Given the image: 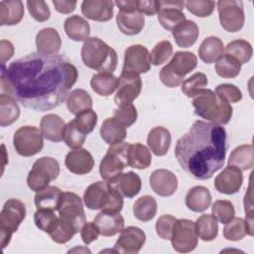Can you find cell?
<instances>
[{
	"label": "cell",
	"mask_w": 254,
	"mask_h": 254,
	"mask_svg": "<svg viewBox=\"0 0 254 254\" xmlns=\"http://www.w3.org/2000/svg\"><path fill=\"white\" fill-rule=\"evenodd\" d=\"M77 75L65 57L33 52L8 66L1 64V90L24 107L44 112L66 99Z\"/></svg>",
	"instance_id": "1"
},
{
	"label": "cell",
	"mask_w": 254,
	"mask_h": 254,
	"mask_svg": "<svg viewBox=\"0 0 254 254\" xmlns=\"http://www.w3.org/2000/svg\"><path fill=\"white\" fill-rule=\"evenodd\" d=\"M226 139V131L221 125L197 120L177 141L176 159L193 179L208 180L224 165Z\"/></svg>",
	"instance_id": "2"
},
{
	"label": "cell",
	"mask_w": 254,
	"mask_h": 254,
	"mask_svg": "<svg viewBox=\"0 0 254 254\" xmlns=\"http://www.w3.org/2000/svg\"><path fill=\"white\" fill-rule=\"evenodd\" d=\"M194 114L217 125L227 124L232 117V106L208 88H203L192 99Z\"/></svg>",
	"instance_id": "3"
},
{
	"label": "cell",
	"mask_w": 254,
	"mask_h": 254,
	"mask_svg": "<svg viewBox=\"0 0 254 254\" xmlns=\"http://www.w3.org/2000/svg\"><path fill=\"white\" fill-rule=\"evenodd\" d=\"M80 55L84 65L98 72L112 73L117 67V53L99 38L91 37L84 41Z\"/></svg>",
	"instance_id": "4"
},
{
	"label": "cell",
	"mask_w": 254,
	"mask_h": 254,
	"mask_svg": "<svg viewBox=\"0 0 254 254\" xmlns=\"http://www.w3.org/2000/svg\"><path fill=\"white\" fill-rule=\"evenodd\" d=\"M83 201L91 210H110L120 212L123 207V196L107 181H98L86 188Z\"/></svg>",
	"instance_id": "5"
},
{
	"label": "cell",
	"mask_w": 254,
	"mask_h": 254,
	"mask_svg": "<svg viewBox=\"0 0 254 254\" xmlns=\"http://www.w3.org/2000/svg\"><path fill=\"white\" fill-rule=\"evenodd\" d=\"M197 64V58L187 51L176 52L170 63L160 70V79L167 87H177L184 77L192 71Z\"/></svg>",
	"instance_id": "6"
},
{
	"label": "cell",
	"mask_w": 254,
	"mask_h": 254,
	"mask_svg": "<svg viewBox=\"0 0 254 254\" xmlns=\"http://www.w3.org/2000/svg\"><path fill=\"white\" fill-rule=\"evenodd\" d=\"M58 211L60 222L74 234L78 233L86 222L82 200L74 192L62 193Z\"/></svg>",
	"instance_id": "7"
},
{
	"label": "cell",
	"mask_w": 254,
	"mask_h": 254,
	"mask_svg": "<svg viewBox=\"0 0 254 254\" xmlns=\"http://www.w3.org/2000/svg\"><path fill=\"white\" fill-rule=\"evenodd\" d=\"M26 217V206L24 202L16 198L5 201L0 212V244L4 249L11 241L12 235L16 232Z\"/></svg>",
	"instance_id": "8"
},
{
	"label": "cell",
	"mask_w": 254,
	"mask_h": 254,
	"mask_svg": "<svg viewBox=\"0 0 254 254\" xmlns=\"http://www.w3.org/2000/svg\"><path fill=\"white\" fill-rule=\"evenodd\" d=\"M60 175L59 162L52 157H42L36 160L27 177L28 187L33 191H40Z\"/></svg>",
	"instance_id": "9"
},
{
	"label": "cell",
	"mask_w": 254,
	"mask_h": 254,
	"mask_svg": "<svg viewBox=\"0 0 254 254\" xmlns=\"http://www.w3.org/2000/svg\"><path fill=\"white\" fill-rule=\"evenodd\" d=\"M119 8L116 24L121 33L127 36L138 35L145 25V16L137 9V0H117Z\"/></svg>",
	"instance_id": "10"
},
{
	"label": "cell",
	"mask_w": 254,
	"mask_h": 254,
	"mask_svg": "<svg viewBox=\"0 0 254 254\" xmlns=\"http://www.w3.org/2000/svg\"><path fill=\"white\" fill-rule=\"evenodd\" d=\"M130 143L121 142L111 145L99 165V174L104 181H111L128 166V148Z\"/></svg>",
	"instance_id": "11"
},
{
	"label": "cell",
	"mask_w": 254,
	"mask_h": 254,
	"mask_svg": "<svg viewBox=\"0 0 254 254\" xmlns=\"http://www.w3.org/2000/svg\"><path fill=\"white\" fill-rule=\"evenodd\" d=\"M13 145L16 152L23 157H31L42 151L44 140L41 130L35 126H22L13 136Z\"/></svg>",
	"instance_id": "12"
},
{
	"label": "cell",
	"mask_w": 254,
	"mask_h": 254,
	"mask_svg": "<svg viewBox=\"0 0 254 254\" xmlns=\"http://www.w3.org/2000/svg\"><path fill=\"white\" fill-rule=\"evenodd\" d=\"M217 11L221 27L230 33L240 31L245 22L243 3L239 0H220Z\"/></svg>",
	"instance_id": "13"
},
{
	"label": "cell",
	"mask_w": 254,
	"mask_h": 254,
	"mask_svg": "<svg viewBox=\"0 0 254 254\" xmlns=\"http://www.w3.org/2000/svg\"><path fill=\"white\" fill-rule=\"evenodd\" d=\"M170 240L177 252L189 253L193 251L198 242L194 222L190 219H177Z\"/></svg>",
	"instance_id": "14"
},
{
	"label": "cell",
	"mask_w": 254,
	"mask_h": 254,
	"mask_svg": "<svg viewBox=\"0 0 254 254\" xmlns=\"http://www.w3.org/2000/svg\"><path fill=\"white\" fill-rule=\"evenodd\" d=\"M116 89L114 103L117 107L131 104L141 92L142 79L138 73L122 70L118 77V85Z\"/></svg>",
	"instance_id": "15"
},
{
	"label": "cell",
	"mask_w": 254,
	"mask_h": 254,
	"mask_svg": "<svg viewBox=\"0 0 254 254\" xmlns=\"http://www.w3.org/2000/svg\"><path fill=\"white\" fill-rule=\"evenodd\" d=\"M151 68V57L148 49L142 45H132L124 52L123 71L145 73Z\"/></svg>",
	"instance_id": "16"
},
{
	"label": "cell",
	"mask_w": 254,
	"mask_h": 254,
	"mask_svg": "<svg viewBox=\"0 0 254 254\" xmlns=\"http://www.w3.org/2000/svg\"><path fill=\"white\" fill-rule=\"evenodd\" d=\"M145 242L146 234L141 228L137 226H128L121 230L113 250L115 253L137 254Z\"/></svg>",
	"instance_id": "17"
},
{
	"label": "cell",
	"mask_w": 254,
	"mask_h": 254,
	"mask_svg": "<svg viewBox=\"0 0 254 254\" xmlns=\"http://www.w3.org/2000/svg\"><path fill=\"white\" fill-rule=\"evenodd\" d=\"M158 2V20L164 29L173 31L179 24L187 20L186 15L183 12L185 7L184 1L164 0Z\"/></svg>",
	"instance_id": "18"
},
{
	"label": "cell",
	"mask_w": 254,
	"mask_h": 254,
	"mask_svg": "<svg viewBox=\"0 0 254 254\" xmlns=\"http://www.w3.org/2000/svg\"><path fill=\"white\" fill-rule=\"evenodd\" d=\"M243 183L241 170L234 166L228 165L214 179L215 190L224 194H234L239 191Z\"/></svg>",
	"instance_id": "19"
},
{
	"label": "cell",
	"mask_w": 254,
	"mask_h": 254,
	"mask_svg": "<svg viewBox=\"0 0 254 254\" xmlns=\"http://www.w3.org/2000/svg\"><path fill=\"white\" fill-rule=\"evenodd\" d=\"M150 186L154 192L160 196H170L178 189V178L169 170H155L149 179Z\"/></svg>",
	"instance_id": "20"
},
{
	"label": "cell",
	"mask_w": 254,
	"mask_h": 254,
	"mask_svg": "<svg viewBox=\"0 0 254 254\" xmlns=\"http://www.w3.org/2000/svg\"><path fill=\"white\" fill-rule=\"evenodd\" d=\"M64 165L72 174L85 175L92 171L94 167V159L86 149L78 148L73 149L66 154Z\"/></svg>",
	"instance_id": "21"
},
{
	"label": "cell",
	"mask_w": 254,
	"mask_h": 254,
	"mask_svg": "<svg viewBox=\"0 0 254 254\" xmlns=\"http://www.w3.org/2000/svg\"><path fill=\"white\" fill-rule=\"evenodd\" d=\"M93 223L102 236H114L124 228V218L120 212L101 210L96 214Z\"/></svg>",
	"instance_id": "22"
},
{
	"label": "cell",
	"mask_w": 254,
	"mask_h": 254,
	"mask_svg": "<svg viewBox=\"0 0 254 254\" xmlns=\"http://www.w3.org/2000/svg\"><path fill=\"white\" fill-rule=\"evenodd\" d=\"M114 2L110 0H84L81 3V13L89 20L107 22L113 17Z\"/></svg>",
	"instance_id": "23"
},
{
	"label": "cell",
	"mask_w": 254,
	"mask_h": 254,
	"mask_svg": "<svg viewBox=\"0 0 254 254\" xmlns=\"http://www.w3.org/2000/svg\"><path fill=\"white\" fill-rule=\"evenodd\" d=\"M109 184L119 194L127 198H132L137 195L142 188V181L140 177L132 171L121 173L109 181Z\"/></svg>",
	"instance_id": "24"
},
{
	"label": "cell",
	"mask_w": 254,
	"mask_h": 254,
	"mask_svg": "<svg viewBox=\"0 0 254 254\" xmlns=\"http://www.w3.org/2000/svg\"><path fill=\"white\" fill-rule=\"evenodd\" d=\"M36 46L39 53L57 55L62 47V39L54 28H44L36 35Z\"/></svg>",
	"instance_id": "25"
},
{
	"label": "cell",
	"mask_w": 254,
	"mask_h": 254,
	"mask_svg": "<svg viewBox=\"0 0 254 254\" xmlns=\"http://www.w3.org/2000/svg\"><path fill=\"white\" fill-rule=\"evenodd\" d=\"M65 124L62 117L57 114H47L40 121V130L43 137L52 142H61L64 140Z\"/></svg>",
	"instance_id": "26"
},
{
	"label": "cell",
	"mask_w": 254,
	"mask_h": 254,
	"mask_svg": "<svg viewBox=\"0 0 254 254\" xmlns=\"http://www.w3.org/2000/svg\"><path fill=\"white\" fill-rule=\"evenodd\" d=\"M171 141L172 136L170 131L163 126H157L151 129L147 137V144L156 156L166 155L171 146Z\"/></svg>",
	"instance_id": "27"
},
{
	"label": "cell",
	"mask_w": 254,
	"mask_h": 254,
	"mask_svg": "<svg viewBox=\"0 0 254 254\" xmlns=\"http://www.w3.org/2000/svg\"><path fill=\"white\" fill-rule=\"evenodd\" d=\"M24 4L20 0H3L0 2V25L14 26L24 17Z\"/></svg>",
	"instance_id": "28"
},
{
	"label": "cell",
	"mask_w": 254,
	"mask_h": 254,
	"mask_svg": "<svg viewBox=\"0 0 254 254\" xmlns=\"http://www.w3.org/2000/svg\"><path fill=\"white\" fill-rule=\"evenodd\" d=\"M172 35L179 47L190 48L196 42L199 29L193 21L186 20L172 31Z\"/></svg>",
	"instance_id": "29"
},
{
	"label": "cell",
	"mask_w": 254,
	"mask_h": 254,
	"mask_svg": "<svg viewBox=\"0 0 254 254\" xmlns=\"http://www.w3.org/2000/svg\"><path fill=\"white\" fill-rule=\"evenodd\" d=\"M211 204V194L207 188L195 186L186 194V205L194 212H202Z\"/></svg>",
	"instance_id": "30"
},
{
	"label": "cell",
	"mask_w": 254,
	"mask_h": 254,
	"mask_svg": "<svg viewBox=\"0 0 254 254\" xmlns=\"http://www.w3.org/2000/svg\"><path fill=\"white\" fill-rule=\"evenodd\" d=\"M126 127L114 117L106 118L100 127V136L108 145L121 143L126 138Z\"/></svg>",
	"instance_id": "31"
},
{
	"label": "cell",
	"mask_w": 254,
	"mask_h": 254,
	"mask_svg": "<svg viewBox=\"0 0 254 254\" xmlns=\"http://www.w3.org/2000/svg\"><path fill=\"white\" fill-rule=\"evenodd\" d=\"M224 53L223 42L215 36L205 38L198 48V57L205 64L217 62Z\"/></svg>",
	"instance_id": "32"
},
{
	"label": "cell",
	"mask_w": 254,
	"mask_h": 254,
	"mask_svg": "<svg viewBox=\"0 0 254 254\" xmlns=\"http://www.w3.org/2000/svg\"><path fill=\"white\" fill-rule=\"evenodd\" d=\"M64 32L69 39L75 42L86 41L89 38L90 26L89 23L78 15L69 16L64 24Z\"/></svg>",
	"instance_id": "33"
},
{
	"label": "cell",
	"mask_w": 254,
	"mask_h": 254,
	"mask_svg": "<svg viewBox=\"0 0 254 254\" xmlns=\"http://www.w3.org/2000/svg\"><path fill=\"white\" fill-rule=\"evenodd\" d=\"M62 193V190L56 186H48L44 190L37 191L34 198L37 209L58 210Z\"/></svg>",
	"instance_id": "34"
},
{
	"label": "cell",
	"mask_w": 254,
	"mask_h": 254,
	"mask_svg": "<svg viewBox=\"0 0 254 254\" xmlns=\"http://www.w3.org/2000/svg\"><path fill=\"white\" fill-rule=\"evenodd\" d=\"M228 165L234 166L241 171H247L254 166V151L251 144L236 147L229 155Z\"/></svg>",
	"instance_id": "35"
},
{
	"label": "cell",
	"mask_w": 254,
	"mask_h": 254,
	"mask_svg": "<svg viewBox=\"0 0 254 254\" xmlns=\"http://www.w3.org/2000/svg\"><path fill=\"white\" fill-rule=\"evenodd\" d=\"M246 235L253 236V226L241 217H233L223 228V236L229 241H239Z\"/></svg>",
	"instance_id": "36"
},
{
	"label": "cell",
	"mask_w": 254,
	"mask_h": 254,
	"mask_svg": "<svg viewBox=\"0 0 254 254\" xmlns=\"http://www.w3.org/2000/svg\"><path fill=\"white\" fill-rule=\"evenodd\" d=\"M92 105L93 102L90 94L81 88L73 89L66 97V107L75 116L85 110L92 109Z\"/></svg>",
	"instance_id": "37"
},
{
	"label": "cell",
	"mask_w": 254,
	"mask_h": 254,
	"mask_svg": "<svg viewBox=\"0 0 254 254\" xmlns=\"http://www.w3.org/2000/svg\"><path fill=\"white\" fill-rule=\"evenodd\" d=\"M20 116V107L16 99L6 93L0 95V125L6 127L13 124Z\"/></svg>",
	"instance_id": "38"
},
{
	"label": "cell",
	"mask_w": 254,
	"mask_h": 254,
	"mask_svg": "<svg viewBox=\"0 0 254 254\" xmlns=\"http://www.w3.org/2000/svg\"><path fill=\"white\" fill-rule=\"evenodd\" d=\"M152 163V156L149 149L141 144H130L128 148V166L138 170L147 169Z\"/></svg>",
	"instance_id": "39"
},
{
	"label": "cell",
	"mask_w": 254,
	"mask_h": 254,
	"mask_svg": "<svg viewBox=\"0 0 254 254\" xmlns=\"http://www.w3.org/2000/svg\"><path fill=\"white\" fill-rule=\"evenodd\" d=\"M118 77L108 72H98L93 74L90 79V86L92 90L101 95H111L117 88Z\"/></svg>",
	"instance_id": "40"
},
{
	"label": "cell",
	"mask_w": 254,
	"mask_h": 254,
	"mask_svg": "<svg viewBox=\"0 0 254 254\" xmlns=\"http://www.w3.org/2000/svg\"><path fill=\"white\" fill-rule=\"evenodd\" d=\"M197 237L202 241H212L217 237L218 224L212 214H202L194 222Z\"/></svg>",
	"instance_id": "41"
},
{
	"label": "cell",
	"mask_w": 254,
	"mask_h": 254,
	"mask_svg": "<svg viewBox=\"0 0 254 254\" xmlns=\"http://www.w3.org/2000/svg\"><path fill=\"white\" fill-rule=\"evenodd\" d=\"M157 201L151 195H143L134 202L133 213L135 217L143 222L152 220L157 213Z\"/></svg>",
	"instance_id": "42"
},
{
	"label": "cell",
	"mask_w": 254,
	"mask_h": 254,
	"mask_svg": "<svg viewBox=\"0 0 254 254\" xmlns=\"http://www.w3.org/2000/svg\"><path fill=\"white\" fill-rule=\"evenodd\" d=\"M225 55L234 58L242 65L251 60L253 50L249 42L242 39H237L227 44L225 47Z\"/></svg>",
	"instance_id": "43"
},
{
	"label": "cell",
	"mask_w": 254,
	"mask_h": 254,
	"mask_svg": "<svg viewBox=\"0 0 254 254\" xmlns=\"http://www.w3.org/2000/svg\"><path fill=\"white\" fill-rule=\"evenodd\" d=\"M241 70V64L232 57L223 55L215 64L216 73L223 78L236 77Z\"/></svg>",
	"instance_id": "44"
},
{
	"label": "cell",
	"mask_w": 254,
	"mask_h": 254,
	"mask_svg": "<svg viewBox=\"0 0 254 254\" xmlns=\"http://www.w3.org/2000/svg\"><path fill=\"white\" fill-rule=\"evenodd\" d=\"M59 221V216H57L53 210L37 209L34 214V222L36 226L48 234H51L57 228Z\"/></svg>",
	"instance_id": "45"
},
{
	"label": "cell",
	"mask_w": 254,
	"mask_h": 254,
	"mask_svg": "<svg viewBox=\"0 0 254 254\" xmlns=\"http://www.w3.org/2000/svg\"><path fill=\"white\" fill-rule=\"evenodd\" d=\"M207 76L203 72H195L182 82L181 90L187 97H194L199 90L207 85Z\"/></svg>",
	"instance_id": "46"
},
{
	"label": "cell",
	"mask_w": 254,
	"mask_h": 254,
	"mask_svg": "<svg viewBox=\"0 0 254 254\" xmlns=\"http://www.w3.org/2000/svg\"><path fill=\"white\" fill-rule=\"evenodd\" d=\"M85 138L86 134L79 129V127L76 125L73 119L65 125L64 132V141L69 148H81L85 142Z\"/></svg>",
	"instance_id": "47"
},
{
	"label": "cell",
	"mask_w": 254,
	"mask_h": 254,
	"mask_svg": "<svg viewBox=\"0 0 254 254\" xmlns=\"http://www.w3.org/2000/svg\"><path fill=\"white\" fill-rule=\"evenodd\" d=\"M211 212L215 219L223 224L227 223L235 215V209L232 202L225 199H218L214 201L211 207Z\"/></svg>",
	"instance_id": "48"
},
{
	"label": "cell",
	"mask_w": 254,
	"mask_h": 254,
	"mask_svg": "<svg viewBox=\"0 0 254 254\" xmlns=\"http://www.w3.org/2000/svg\"><path fill=\"white\" fill-rule=\"evenodd\" d=\"M173 54V46L169 41H161L155 45L150 57L151 64L154 65H160L165 64Z\"/></svg>",
	"instance_id": "49"
},
{
	"label": "cell",
	"mask_w": 254,
	"mask_h": 254,
	"mask_svg": "<svg viewBox=\"0 0 254 254\" xmlns=\"http://www.w3.org/2000/svg\"><path fill=\"white\" fill-rule=\"evenodd\" d=\"M185 6L188 11L197 17L203 18L210 16L214 11L215 2L210 0H198V1H187Z\"/></svg>",
	"instance_id": "50"
},
{
	"label": "cell",
	"mask_w": 254,
	"mask_h": 254,
	"mask_svg": "<svg viewBox=\"0 0 254 254\" xmlns=\"http://www.w3.org/2000/svg\"><path fill=\"white\" fill-rule=\"evenodd\" d=\"M27 8L31 17L38 22H46L50 19L51 11L48 4L43 0H28Z\"/></svg>",
	"instance_id": "51"
},
{
	"label": "cell",
	"mask_w": 254,
	"mask_h": 254,
	"mask_svg": "<svg viewBox=\"0 0 254 254\" xmlns=\"http://www.w3.org/2000/svg\"><path fill=\"white\" fill-rule=\"evenodd\" d=\"M137 116V109L132 103L118 106L113 113V117L127 128L136 122Z\"/></svg>",
	"instance_id": "52"
},
{
	"label": "cell",
	"mask_w": 254,
	"mask_h": 254,
	"mask_svg": "<svg viewBox=\"0 0 254 254\" xmlns=\"http://www.w3.org/2000/svg\"><path fill=\"white\" fill-rule=\"evenodd\" d=\"M177 218L170 214H164L160 216L156 221V232L158 236L164 240H170L173 234L174 226Z\"/></svg>",
	"instance_id": "53"
},
{
	"label": "cell",
	"mask_w": 254,
	"mask_h": 254,
	"mask_svg": "<svg viewBox=\"0 0 254 254\" xmlns=\"http://www.w3.org/2000/svg\"><path fill=\"white\" fill-rule=\"evenodd\" d=\"M73 120L75 121V123L79 127V129L87 135V134L91 133L96 126L97 114L94 110L88 109V110H85V111L79 113L78 115H76Z\"/></svg>",
	"instance_id": "54"
},
{
	"label": "cell",
	"mask_w": 254,
	"mask_h": 254,
	"mask_svg": "<svg viewBox=\"0 0 254 254\" xmlns=\"http://www.w3.org/2000/svg\"><path fill=\"white\" fill-rule=\"evenodd\" d=\"M215 93L218 97L226 100L228 103H235L242 99L241 90L231 83H222L215 87Z\"/></svg>",
	"instance_id": "55"
},
{
	"label": "cell",
	"mask_w": 254,
	"mask_h": 254,
	"mask_svg": "<svg viewBox=\"0 0 254 254\" xmlns=\"http://www.w3.org/2000/svg\"><path fill=\"white\" fill-rule=\"evenodd\" d=\"M99 231L95 224L92 222H85L80 230V236L85 244H90L98 238Z\"/></svg>",
	"instance_id": "56"
},
{
	"label": "cell",
	"mask_w": 254,
	"mask_h": 254,
	"mask_svg": "<svg viewBox=\"0 0 254 254\" xmlns=\"http://www.w3.org/2000/svg\"><path fill=\"white\" fill-rule=\"evenodd\" d=\"M137 9L143 15L153 16L158 14L159 2L157 0H137Z\"/></svg>",
	"instance_id": "57"
},
{
	"label": "cell",
	"mask_w": 254,
	"mask_h": 254,
	"mask_svg": "<svg viewBox=\"0 0 254 254\" xmlns=\"http://www.w3.org/2000/svg\"><path fill=\"white\" fill-rule=\"evenodd\" d=\"M252 190H251V184L249 185L247 191L244 195V210L246 213L245 220L253 226V202H252Z\"/></svg>",
	"instance_id": "58"
},
{
	"label": "cell",
	"mask_w": 254,
	"mask_h": 254,
	"mask_svg": "<svg viewBox=\"0 0 254 254\" xmlns=\"http://www.w3.org/2000/svg\"><path fill=\"white\" fill-rule=\"evenodd\" d=\"M14 55V46L7 40H1L0 42V59L1 64H5Z\"/></svg>",
	"instance_id": "59"
},
{
	"label": "cell",
	"mask_w": 254,
	"mask_h": 254,
	"mask_svg": "<svg viewBox=\"0 0 254 254\" xmlns=\"http://www.w3.org/2000/svg\"><path fill=\"white\" fill-rule=\"evenodd\" d=\"M55 9L62 14H69L74 11L76 6V1H62V0H53Z\"/></svg>",
	"instance_id": "60"
}]
</instances>
